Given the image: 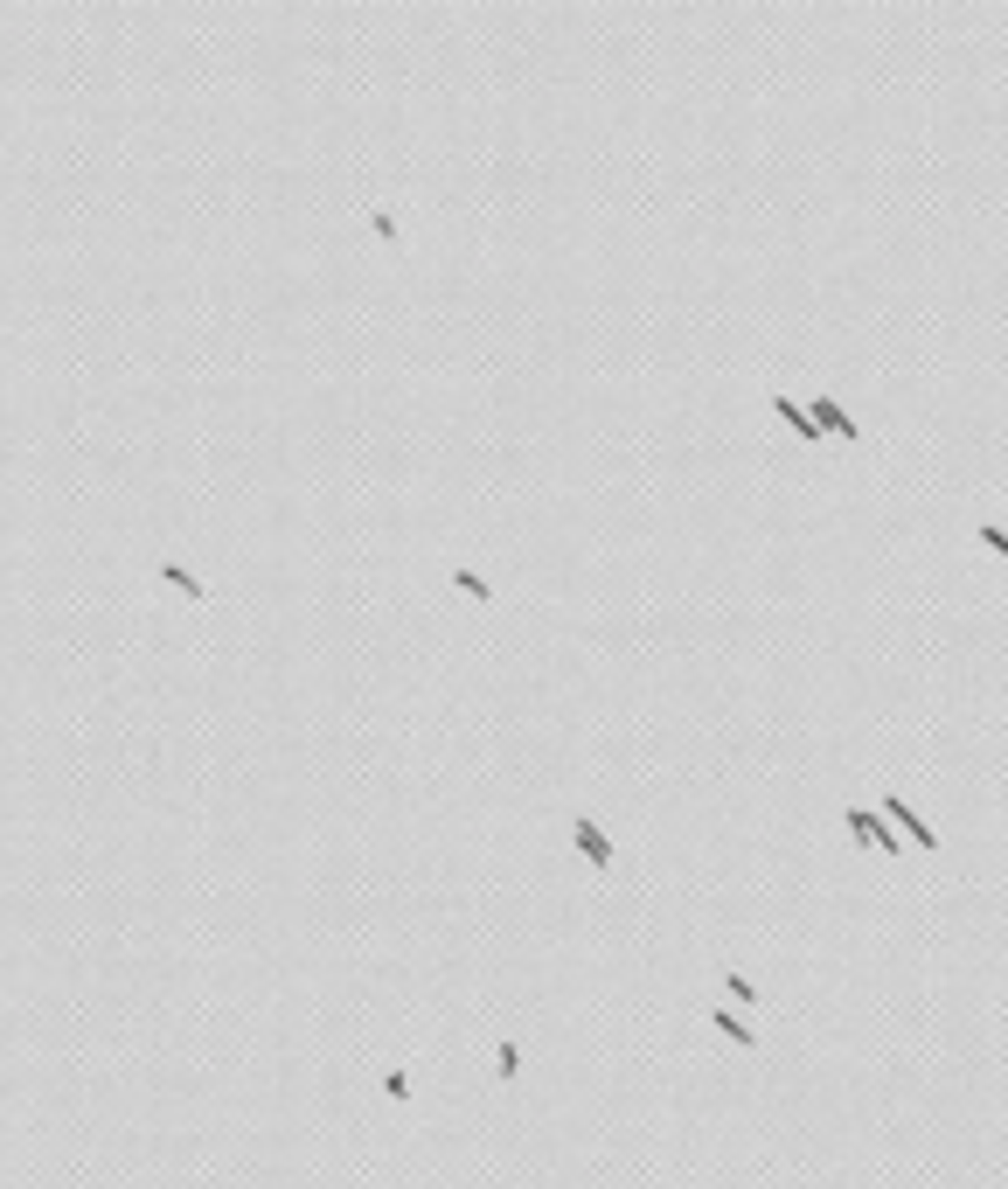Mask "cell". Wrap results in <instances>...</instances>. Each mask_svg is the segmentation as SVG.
Here are the masks:
<instances>
[{
	"mask_svg": "<svg viewBox=\"0 0 1008 1189\" xmlns=\"http://www.w3.org/2000/svg\"><path fill=\"white\" fill-rule=\"evenodd\" d=\"M848 827L869 842V849H883V856H897V834L883 827V814H869V807H848Z\"/></svg>",
	"mask_w": 1008,
	"mask_h": 1189,
	"instance_id": "obj_1",
	"label": "cell"
},
{
	"mask_svg": "<svg viewBox=\"0 0 1008 1189\" xmlns=\"http://www.w3.org/2000/svg\"><path fill=\"white\" fill-rule=\"evenodd\" d=\"M577 849L591 856V870H612V842L598 834V821H591V814H577Z\"/></svg>",
	"mask_w": 1008,
	"mask_h": 1189,
	"instance_id": "obj_2",
	"label": "cell"
},
{
	"mask_svg": "<svg viewBox=\"0 0 1008 1189\" xmlns=\"http://www.w3.org/2000/svg\"><path fill=\"white\" fill-rule=\"evenodd\" d=\"M772 411H779V418H786V425H793V432H800L807 446H821V425H814V418H807V411H800V404H793L786 390H772Z\"/></svg>",
	"mask_w": 1008,
	"mask_h": 1189,
	"instance_id": "obj_3",
	"label": "cell"
},
{
	"mask_svg": "<svg viewBox=\"0 0 1008 1189\" xmlns=\"http://www.w3.org/2000/svg\"><path fill=\"white\" fill-rule=\"evenodd\" d=\"M883 814H890V821H897V827H904V834H911L918 849H939V834H932V821H925V814H911V807H904V800H890V807H883Z\"/></svg>",
	"mask_w": 1008,
	"mask_h": 1189,
	"instance_id": "obj_4",
	"label": "cell"
},
{
	"mask_svg": "<svg viewBox=\"0 0 1008 1189\" xmlns=\"http://www.w3.org/2000/svg\"><path fill=\"white\" fill-rule=\"evenodd\" d=\"M814 418H821V425H827V432H834V439H848V446L862 439V432H855V418H848V411H841L834 397H814Z\"/></svg>",
	"mask_w": 1008,
	"mask_h": 1189,
	"instance_id": "obj_5",
	"label": "cell"
},
{
	"mask_svg": "<svg viewBox=\"0 0 1008 1189\" xmlns=\"http://www.w3.org/2000/svg\"><path fill=\"white\" fill-rule=\"evenodd\" d=\"M494 1057H501V1085H515V1078H522V1043H515V1036H501V1050H494Z\"/></svg>",
	"mask_w": 1008,
	"mask_h": 1189,
	"instance_id": "obj_6",
	"label": "cell"
},
{
	"mask_svg": "<svg viewBox=\"0 0 1008 1189\" xmlns=\"http://www.w3.org/2000/svg\"><path fill=\"white\" fill-rule=\"evenodd\" d=\"M453 584H459V591H466V598H480V605L494 598V584H487L480 570H466V563H459V570H453Z\"/></svg>",
	"mask_w": 1008,
	"mask_h": 1189,
	"instance_id": "obj_7",
	"label": "cell"
},
{
	"mask_svg": "<svg viewBox=\"0 0 1008 1189\" xmlns=\"http://www.w3.org/2000/svg\"><path fill=\"white\" fill-rule=\"evenodd\" d=\"M161 577H168V584H182L188 598H202V577H188V570L175 563V556H161Z\"/></svg>",
	"mask_w": 1008,
	"mask_h": 1189,
	"instance_id": "obj_8",
	"label": "cell"
},
{
	"mask_svg": "<svg viewBox=\"0 0 1008 1189\" xmlns=\"http://www.w3.org/2000/svg\"><path fill=\"white\" fill-rule=\"evenodd\" d=\"M724 995H737V1002H765V995H758V981H744L737 967H724Z\"/></svg>",
	"mask_w": 1008,
	"mask_h": 1189,
	"instance_id": "obj_9",
	"label": "cell"
},
{
	"mask_svg": "<svg viewBox=\"0 0 1008 1189\" xmlns=\"http://www.w3.org/2000/svg\"><path fill=\"white\" fill-rule=\"evenodd\" d=\"M717 1029H724V1036H731V1043H744V1050H758V1036H751V1029H744V1022H737V1015H724V1008H717Z\"/></svg>",
	"mask_w": 1008,
	"mask_h": 1189,
	"instance_id": "obj_10",
	"label": "cell"
},
{
	"mask_svg": "<svg viewBox=\"0 0 1008 1189\" xmlns=\"http://www.w3.org/2000/svg\"><path fill=\"white\" fill-rule=\"evenodd\" d=\"M368 230H375L382 244H397V216H390V209H368Z\"/></svg>",
	"mask_w": 1008,
	"mask_h": 1189,
	"instance_id": "obj_11",
	"label": "cell"
},
{
	"mask_svg": "<svg viewBox=\"0 0 1008 1189\" xmlns=\"http://www.w3.org/2000/svg\"><path fill=\"white\" fill-rule=\"evenodd\" d=\"M981 543L995 549V556H1008V536H1002V529H995V522H981Z\"/></svg>",
	"mask_w": 1008,
	"mask_h": 1189,
	"instance_id": "obj_12",
	"label": "cell"
}]
</instances>
